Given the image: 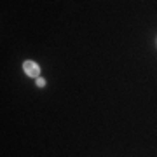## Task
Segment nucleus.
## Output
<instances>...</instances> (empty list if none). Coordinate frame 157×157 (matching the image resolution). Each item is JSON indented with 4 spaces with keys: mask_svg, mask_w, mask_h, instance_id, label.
Returning <instances> with one entry per match:
<instances>
[{
    "mask_svg": "<svg viewBox=\"0 0 157 157\" xmlns=\"http://www.w3.org/2000/svg\"><path fill=\"white\" fill-rule=\"evenodd\" d=\"M23 70L28 77H33V78H39V73H40V67L37 65L35 61H25L23 63Z\"/></svg>",
    "mask_w": 157,
    "mask_h": 157,
    "instance_id": "f257e3e1",
    "label": "nucleus"
},
{
    "mask_svg": "<svg viewBox=\"0 0 157 157\" xmlns=\"http://www.w3.org/2000/svg\"><path fill=\"white\" fill-rule=\"evenodd\" d=\"M37 86H39V87H44V86H45V80H44V78H37Z\"/></svg>",
    "mask_w": 157,
    "mask_h": 157,
    "instance_id": "f03ea898",
    "label": "nucleus"
}]
</instances>
